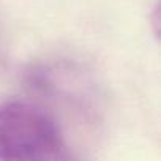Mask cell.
<instances>
[{"instance_id":"6da1fadb","label":"cell","mask_w":161,"mask_h":161,"mask_svg":"<svg viewBox=\"0 0 161 161\" xmlns=\"http://www.w3.org/2000/svg\"><path fill=\"white\" fill-rule=\"evenodd\" d=\"M0 161H77L58 123L25 101L0 104Z\"/></svg>"}]
</instances>
